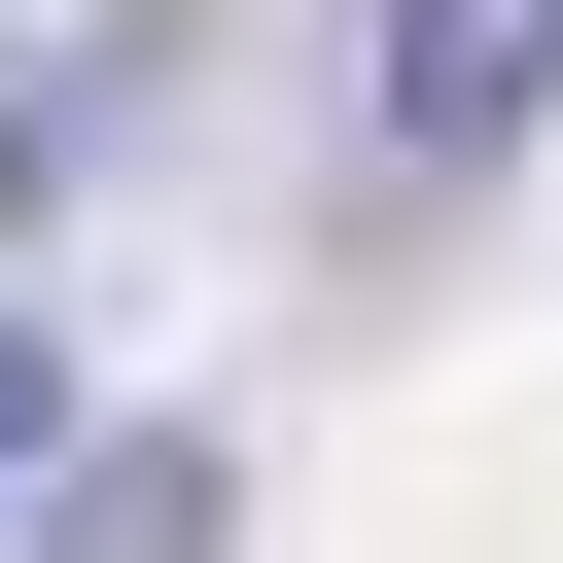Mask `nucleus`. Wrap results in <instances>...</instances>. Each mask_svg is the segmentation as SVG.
<instances>
[{
  "mask_svg": "<svg viewBox=\"0 0 563 563\" xmlns=\"http://www.w3.org/2000/svg\"><path fill=\"white\" fill-rule=\"evenodd\" d=\"M0 563H246V457H211V422H35Z\"/></svg>",
  "mask_w": 563,
  "mask_h": 563,
  "instance_id": "nucleus-1",
  "label": "nucleus"
},
{
  "mask_svg": "<svg viewBox=\"0 0 563 563\" xmlns=\"http://www.w3.org/2000/svg\"><path fill=\"white\" fill-rule=\"evenodd\" d=\"M528 106H563V0H387V141L422 176H493Z\"/></svg>",
  "mask_w": 563,
  "mask_h": 563,
  "instance_id": "nucleus-2",
  "label": "nucleus"
},
{
  "mask_svg": "<svg viewBox=\"0 0 563 563\" xmlns=\"http://www.w3.org/2000/svg\"><path fill=\"white\" fill-rule=\"evenodd\" d=\"M0 211H70V106H35V70H0Z\"/></svg>",
  "mask_w": 563,
  "mask_h": 563,
  "instance_id": "nucleus-3",
  "label": "nucleus"
},
{
  "mask_svg": "<svg viewBox=\"0 0 563 563\" xmlns=\"http://www.w3.org/2000/svg\"><path fill=\"white\" fill-rule=\"evenodd\" d=\"M35 422H70V387H35V317H0V493H35Z\"/></svg>",
  "mask_w": 563,
  "mask_h": 563,
  "instance_id": "nucleus-4",
  "label": "nucleus"
}]
</instances>
